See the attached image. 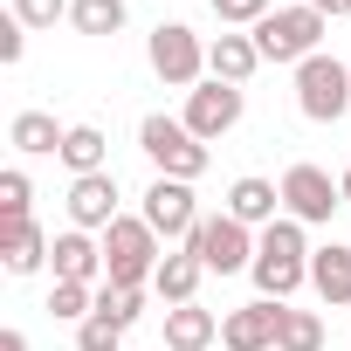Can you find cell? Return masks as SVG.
Segmentation results:
<instances>
[{
	"mask_svg": "<svg viewBox=\"0 0 351 351\" xmlns=\"http://www.w3.org/2000/svg\"><path fill=\"white\" fill-rule=\"evenodd\" d=\"M124 21H131L124 0H69V28H76V35H97V42H104V35H117Z\"/></svg>",
	"mask_w": 351,
	"mask_h": 351,
	"instance_id": "obj_22",
	"label": "cell"
},
{
	"mask_svg": "<svg viewBox=\"0 0 351 351\" xmlns=\"http://www.w3.org/2000/svg\"><path fill=\"white\" fill-rule=\"evenodd\" d=\"M214 14H221V28H255V21H269L276 14V0H214Z\"/></svg>",
	"mask_w": 351,
	"mask_h": 351,
	"instance_id": "obj_28",
	"label": "cell"
},
{
	"mask_svg": "<svg viewBox=\"0 0 351 351\" xmlns=\"http://www.w3.org/2000/svg\"><path fill=\"white\" fill-rule=\"evenodd\" d=\"M228 214L241 221V228H269V221H282V180H262V172H241V180L228 186Z\"/></svg>",
	"mask_w": 351,
	"mask_h": 351,
	"instance_id": "obj_13",
	"label": "cell"
},
{
	"mask_svg": "<svg viewBox=\"0 0 351 351\" xmlns=\"http://www.w3.org/2000/svg\"><path fill=\"white\" fill-rule=\"evenodd\" d=\"M49 262H56V282H90V289H104V234L62 228L56 248H49Z\"/></svg>",
	"mask_w": 351,
	"mask_h": 351,
	"instance_id": "obj_11",
	"label": "cell"
},
{
	"mask_svg": "<svg viewBox=\"0 0 351 351\" xmlns=\"http://www.w3.org/2000/svg\"><path fill=\"white\" fill-rule=\"evenodd\" d=\"M337 207H344V186L330 180L324 165H289V172H282V214H289V221L324 228Z\"/></svg>",
	"mask_w": 351,
	"mask_h": 351,
	"instance_id": "obj_8",
	"label": "cell"
},
{
	"mask_svg": "<svg viewBox=\"0 0 351 351\" xmlns=\"http://www.w3.org/2000/svg\"><path fill=\"white\" fill-rule=\"evenodd\" d=\"M21 56H28V28H21V21L8 14V21H0V62H8V69H14Z\"/></svg>",
	"mask_w": 351,
	"mask_h": 351,
	"instance_id": "obj_30",
	"label": "cell"
},
{
	"mask_svg": "<svg viewBox=\"0 0 351 351\" xmlns=\"http://www.w3.org/2000/svg\"><path fill=\"white\" fill-rule=\"evenodd\" d=\"M138 152L158 165V180H186V186L200 180V172H207V158H214V152H207V145H200L180 117H165V110H152V117L138 124Z\"/></svg>",
	"mask_w": 351,
	"mask_h": 351,
	"instance_id": "obj_3",
	"label": "cell"
},
{
	"mask_svg": "<svg viewBox=\"0 0 351 351\" xmlns=\"http://www.w3.org/2000/svg\"><path fill=\"white\" fill-rule=\"evenodd\" d=\"M145 56H152V76L165 90H200L207 83V42L186 21H158L152 42H145Z\"/></svg>",
	"mask_w": 351,
	"mask_h": 351,
	"instance_id": "obj_4",
	"label": "cell"
},
{
	"mask_svg": "<svg viewBox=\"0 0 351 351\" xmlns=\"http://www.w3.org/2000/svg\"><path fill=\"white\" fill-rule=\"evenodd\" d=\"M158 351H165V344H158Z\"/></svg>",
	"mask_w": 351,
	"mask_h": 351,
	"instance_id": "obj_34",
	"label": "cell"
},
{
	"mask_svg": "<svg viewBox=\"0 0 351 351\" xmlns=\"http://www.w3.org/2000/svg\"><path fill=\"white\" fill-rule=\"evenodd\" d=\"M276 337H282V303H269V296L221 317V351H276Z\"/></svg>",
	"mask_w": 351,
	"mask_h": 351,
	"instance_id": "obj_10",
	"label": "cell"
},
{
	"mask_svg": "<svg viewBox=\"0 0 351 351\" xmlns=\"http://www.w3.org/2000/svg\"><path fill=\"white\" fill-rule=\"evenodd\" d=\"M200 255L193 248H165V262H158V276H152V296L172 310V303H193V289H200Z\"/></svg>",
	"mask_w": 351,
	"mask_h": 351,
	"instance_id": "obj_19",
	"label": "cell"
},
{
	"mask_svg": "<svg viewBox=\"0 0 351 351\" xmlns=\"http://www.w3.org/2000/svg\"><path fill=\"white\" fill-rule=\"evenodd\" d=\"M337 186H344V207H351V158H344V180H337Z\"/></svg>",
	"mask_w": 351,
	"mask_h": 351,
	"instance_id": "obj_33",
	"label": "cell"
},
{
	"mask_svg": "<svg viewBox=\"0 0 351 351\" xmlns=\"http://www.w3.org/2000/svg\"><path fill=\"white\" fill-rule=\"evenodd\" d=\"M49 234L35 228V221H0V262H8V276H35V269H49Z\"/></svg>",
	"mask_w": 351,
	"mask_h": 351,
	"instance_id": "obj_16",
	"label": "cell"
},
{
	"mask_svg": "<svg viewBox=\"0 0 351 351\" xmlns=\"http://www.w3.org/2000/svg\"><path fill=\"white\" fill-rule=\"evenodd\" d=\"M62 138H69V124H56L49 110H14V124H8V145L21 158H62Z\"/></svg>",
	"mask_w": 351,
	"mask_h": 351,
	"instance_id": "obj_17",
	"label": "cell"
},
{
	"mask_svg": "<svg viewBox=\"0 0 351 351\" xmlns=\"http://www.w3.org/2000/svg\"><path fill=\"white\" fill-rule=\"evenodd\" d=\"M255 35V49H262V62H289V69H303L317 49H324V35H330V21L310 8V0H296V8H276L269 21H255L248 28Z\"/></svg>",
	"mask_w": 351,
	"mask_h": 351,
	"instance_id": "obj_2",
	"label": "cell"
},
{
	"mask_svg": "<svg viewBox=\"0 0 351 351\" xmlns=\"http://www.w3.org/2000/svg\"><path fill=\"white\" fill-rule=\"evenodd\" d=\"M200 221H207V214H200V200H193L186 180H152V186H145V228H152L158 241L186 248V234H193Z\"/></svg>",
	"mask_w": 351,
	"mask_h": 351,
	"instance_id": "obj_7",
	"label": "cell"
},
{
	"mask_svg": "<svg viewBox=\"0 0 351 351\" xmlns=\"http://www.w3.org/2000/svg\"><path fill=\"white\" fill-rule=\"evenodd\" d=\"M117 221V172H90V180H69V228L104 234Z\"/></svg>",
	"mask_w": 351,
	"mask_h": 351,
	"instance_id": "obj_12",
	"label": "cell"
},
{
	"mask_svg": "<svg viewBox=\"0 0 351 351\" xmlns=\"http://www.w3.org/2000/svg\"><path fill=\"white\" fill-rule=\"evenodd\" d=\"M296 110H303L310 124H337V117L351 110V69L317 49V56L296 69Z\"/></svg>",
	"mask_w": 351,
	"mask_h": 351,
	"instance_id": "obj_6",
	"label": "cell"
},
{
	"mask_svg": "<svg viewBox=\"0 0 351 351\" xmlns=\"http://www.w3.org/2000/svg\"><path fill=\"white\" fill-rule=\"evenodd\" d=\"M262 69V49H255V35H214L207 42V76L214 83H234V90H248V76Z\"/></svg>",
	"mask_w": 351,
	"mask_h": 351,
	"instance_id": "obj_14",
	"label": "cell"
},
{
	"mask_svg": "<svg viewBox=\"0 0 351 351\" xmlns=\"http://www.w3.org/2000/svg\"><path fill=\"white\" fill-rule=\"evenodd\" d=\"M310 289L330 303V310H351V248L344 241H324L310 255Z\"/></svg>",
	"mask_w": 351,
	"mask_h": 351,
	"instance_id": "obj_18",
	"label": "cell"
},
{
	"mask_svg": "<svg viewBox=\"0 0 351 351\" xmlns=\"http://www.w3.org/2000/svg\"><path fill=\"white\" fill-rule=\"evenodd\" d=\"M0 351H28V330H0Z\"/></svg>",
	"mask_w": 351,
	"mask_h": 351,
	"instance_id": "obj_32",
	"label": "cell"
},
{
	"mask_svg": "<svg viewBox=\"0 0 351 351\" xmlns=\"http://www.w3.org/2000/svg\"><path fill=\"white\" fill-rule=\"evenodd\" d=\"M62 165L76 172V180H90V172H110V138H104L97 124H69V138H62Z\"/></svg>",
	"mask_w": 351,
	"mask_h": 351,
	"instance_id": "obj_20",
	"label": "cell"
},
{
	"mask_svg": "<svg viewBox=\"0 0 351 351\" xmlns=\"http://www.w3.org/2000/svg\"><path fill=\"white\" fill-rule=\"evenodd\" d=\"M248 276H255V289H262L269 303H289V296L310 282V262H282V255H262V248H255V269H248Z\"/></svg>",
	"mask_w": 351,
	"mask_h": 351,
	"instance_id": "obj_21",
	"label": "cell"
},
{
	"mask_svg": "<svg viewBox=\"0 0 351 351\" xmlns=\"http://www.w3.org/2000/svg\"><path fill=\"white\" fill-rule=\"evenodd\" d=\"M97 317H110V324L131 330V324L145 317V289H117V282H104V289H97Z\"/></svg>",
	"mask_w": 351,
	"mask_h": 351,
	"instance_id": "obj_25",
	"label": "cell"
},
{
	"mask_svg": "<svg viewBox=\"0 0 351 351\" xmlns=\"http://www.w3.org/2000/svg\"><path fill=\"white\" fill-rule=\"evenodd\" d=\"M310 8H317L324 21H337V14H351V0H310Z\"/></svg>",
	"mask_w": 351,
	"mask_h": 351,
	"instance_id": "obj_31",
	"label": "cell"
},
{
	"mask_svg": "<svg viewBox=\"0 0 351 351\" xmlns=\"http://www.w3.org/2000/svg\"><path fill=\"white\" fill-rule=\"evenodd\" d=\"M8 14H14V21H21L28 35H35V28H56V21L69 14V0H14Z\"/></svg>",
	"mask_w": 351,
	"mask_h": 351,
	"instance_id": "obj_29",
	"label": "cell"
},
{
	"mask_svg": "<svg viewBox=\"0 0 351 351\" xmlns=\"http://www.w3.org/2000/svg\"><path fill=\"white\" fill-rule=\"evenodd\" d=\"M276 351H324V317L282 303V337H276Z\"/></svg>",
	"mask_w": 351,
	"mask_h": 351,
	"instance_id": "obj_23",
	"label": "cell"
},
{
	"mask_svg": "<svg viewBox=\"0 0 351 351\" xmlns=\"http://www.w3.org/2000/svg\"><path fill=\"white\" fill-rule=\"evenodd\" d=\"M49 317H62V324L97 317V289H90V282H56V289H49Z\"/></svg>",
	"mask_w": 351,
	"mask_h": 351,
	"instance_id": "obj_24",
	"label": "cell"
},
{
	"mask_svg": "<svg viewBox=\"0 0 351 351\" xmlns=\"http://www.w3.org/2000/svg\"><path fill=\"white\" fill-rule=\"evenodd\" d=\"M221 344V317L200 303H172L165 310V351H214Z\"/></svg>",
	"mask_w": 351,
	"mask_h": 351,
	"instance_id": "obj_15",
	"label": "cell"
},
{
	"mask_svg": "<svg viewBox=\"0 0 351 351\" xmlns=\"http://www.w3.org/2000/svg\"><path fill=\"white\" fill-rule=\"evenodd\" d=\"M28 200H35L28 172H21V165H8V172H0V221H35V214H28Z\"/></svg>",
	"mask_w": 351,
	"mask_h": 351,
	"instance_id": "obj_26",
	"label": "cell"
},
{
	"mask_svg": "<svg viewBox=\"0 0 351 351\" xmlns=\"http://www.w3.org/2000/svg\"><path fill=\"white\" fill-rule=\"evenodd\" d=\"M241 110H248V97L234 90V83H200V90H186V110H180V124L200 138V145H214V138H228L234 124H241Z\"/></svg>",
	"mask_w": 351,
	"mask_h": 351,
	"instance_id": "obj_9",
	"label": "cell"
},
{
	"mask_svg": "<svg viewBox=\"0 0 351 351\" xmlns=\"http://www.w3.org/2000/svg\"><path fill=\"white\" fill-rule=\"evenodd\" d=\"M158 262H165V248H158V234L145 228V214H117V221L104 228V282H117V289H152Z\"/></svg>",
	"mask_w": 351,
	"mask_h": 351,
	"instance_id": "obj_1",
	"label": "cell"
},
{
	"mask_svg": "<svg viewBox=\"0 0 351 351\" xmlns=\"http://www.w3.org/2000/svg\"><path fill=\"white\" fill-rule=\"evenodd\" d=\"M186 248L200 255L207 276H241V269H255V228H241L234 214H207V221L186 234Z\"/></svg>",
	"mask_w": 351,
	"mask_h": 351,
	"instance_id": "obj_5",
	"label": "cell"
},
{
	"mask_svg": "<svg viewBox=\"0 0 351 351\" xmlns=\"http://www.w3.org/2000/svg\"><path fill=\"white\" fill-rule=\"evenodd\" d=\"M76 351H124V324H110V317H83V324H76Z\"/></svg>",
	"mask_w": 351,
	"mask_h": 351,
	"instance_id": "obj_27",
	"label": "cell"
}]
</instances>
